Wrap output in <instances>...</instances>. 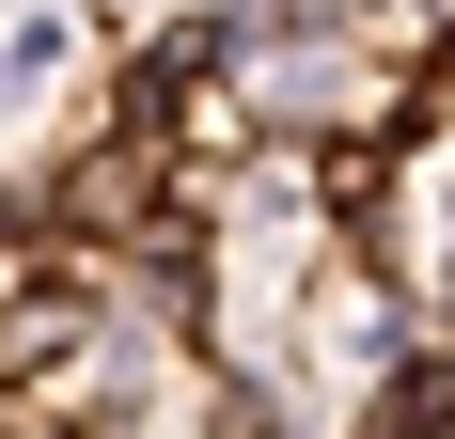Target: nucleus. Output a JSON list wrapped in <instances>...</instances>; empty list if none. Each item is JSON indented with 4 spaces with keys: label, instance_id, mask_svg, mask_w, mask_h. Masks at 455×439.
I'll return each instance as SVG.
<instances>
[{
    "label": "nucleus",
    "instance_id": "obj_1",
    "mask_svg": "<svg viewBox=\"0 0 455 439\" xmlns=\"http://www.w3.org/2000/svg\"><path fill=\"white\" fill-rule=\"evenodd\" d=\"M362 439H440V346H409L393 377H377V408H362Z\"/></svg>",
    "mask_w": 455,
    "mask_h": 439
}]
</instances>
